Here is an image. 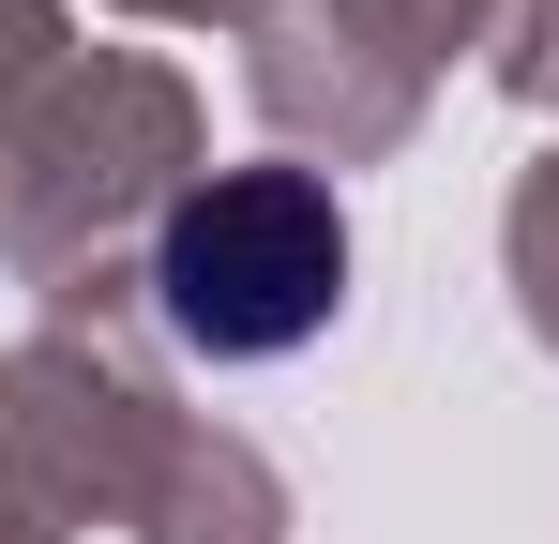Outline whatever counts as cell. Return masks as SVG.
Here are the masks:
<instances>
[{
    "instance_id": "obj_1",
    "label": "cell",
    "mask_w": 559,
    "mask_h": 544,
    "mask_svg": "<svg viewBox=\"0 0 559 544\" xmlns=\"http://www.w3.org/2000/svg\"><path fill=\"white\" fill-rule=\"evenodd\" d=\"M152 303L212 363H273L302 333H333V303H348V212H333V181L212 167L167 212V243H152Z\"/></svg>"
}]
</instances>
